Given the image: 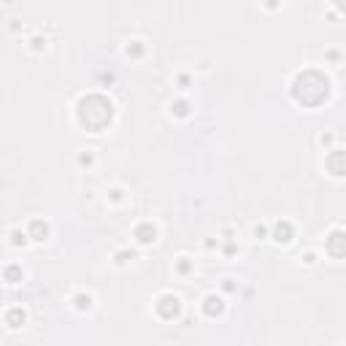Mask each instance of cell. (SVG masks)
Returning <instances> with one entry per match:
<instances>
[{
  "instance_id": "obj_1",
  "label": "cell",
  "mask_w": 346,
  "mask_h": 346,
  "mask_svg": "<svg viewBox=\"0 0 346 346\" xmlns=\"http://www.w3.org/2000/svg\"><path fill=\"white\" fill-rule=\"evenodd\" d=\"M76 116H78V122H82V128H86L90 132H100V130L108 128L111 119H114V106L103 95H86L78 100Z\"/></svg>"
},
{
  "instance_id": "obj_2",
  "label": "cell",
  "mask_w": 346,
  "mask_h": 346,
  "mask_svg": "<svg viewBox=\"0 0 346 346\" xmlns=\"http://www.w3.org/2000/svg\"><path fill=\"white\" fill-rule=\"evenodd\" d=\"M292 95H295V100L303 103V106H319L324 98H328V78H324L319 70H306L295 78Z\"/></svg>"
},
{
  "instance_id": "obj_3",
  "label": "cell",
  "mask_w": 346,
  "mask_h": 346,
  "mask_svg": "<svg viewBox=\"0 0 346 346\" xmlns=\"http://www.w3.org/2000/svg\"><path fill=\"white\" fill-rule=\"evenodd\" d=\"M178 311H182V303H178L176 295H162V298L157 300V314L162 316V319L178 316Z\"/></svg>"
},
{
  "instance_id": "obj_4",
  "label": "cell",
  "mask_w": 346,
  "mask_h": 346,
  "mask_svg": "<svg viewBox=\"0 0 346 346\" xmlns=\"http://www.w3.org/2000/svg\"><path fill=\"white\" fill-rule=\"evenodd\" d=\"M203 311H206V316H219L224 311V303H222V298H216V295H208L203 300Z\"/></svg>"
},
{
  "instance_id": "obj_5",
  "label": "cell",
  "mask_w": 346,
  "mask_h": 346,
  "mask_svg": "<svg viewBox=\"0 0 346 346\" xmlns=\"http://www.w3.org/2000/svg\"><path fill=\"white\" fill-rule=\"evenodd\" d=\"M136 238L141 244H154V238H157V230H154V224H149V222H144V224H138L136 228Z\"/></svg>"
},
{
  "instance_id": "obj_6",
  "label": "cell",
  "mask_w": 346,
  "mask_h": 346,
  "mask_svg": "<svg viewBox=\"0 0 346 346\" xmlns=\"http://www.w3.org/2000/svg\"><path fill=\"white\" fill-rule=\"evenodd\" d=\"M46 236H49V224L41 222V219H36V222L30 224V238L32 241H44Z\"/></svg>"
},
{
  "instance_id": "obj_7",
  "label": "cell",
  "mask_w": 346,
  "mask_h": 346,
  "mask_svg": "<svg viewBox=\"0 0 346 346\" xmlns=\"http://www.w3.org/2000/svg\"><path fill=\"white\" fill-rule=\"evenodd\" d=\"M6 322H8V328H22V324H24V311L22 308H8Z\"/></svg>"
},
{
  "instance_id": "obj_8",
  "label": "cell",
  "mask_w": 346,
  "mask_h": 346,
  "mask_svg": "<svg viewBox=\"0 0 346 346\" xmlns=\"http://www.w3.org/2000/svg\"><path fill=\"white\" fill-rule=\"evenodd\" d=\"M274 236H276V241H282V244L292 241V224H290V222H278Z\"/></svg>"
},
{
  "instance_id": "obj_9",
  "label": "cell",
  "mask_w": 346,
  "mask_h": 346,
  "mask_svg": "<svg viewBox=\"0 0 346 346\" xmlns=\"http://www.w3.org/2000/svg\"><path fill=\"white\" fill-rule=\"evenodd\" d=\"M3 278L11 284H19L22 282V268H19V265H8V268L3 270Z\"/></svg>"
},
{
  "instance_id": "obj_10",
  "label": "cell",
  "mask_w": 346,
  "mask_h": 346,
  "mask_svg": "<svg viewBox=\"0 0 346 346\" xmlns=\"http://www.w3.org/2000/svg\"><path fill=\"white\" fill-rule=\"evenodd\" d=\"M92 306V298L90 295H76V308L78 311H86Z\"/></svg>"
},
{
  "instance_id": "obj_11",
  "label": "cell",
  "mask_w": 346,
  "mask_h": 346,
  "mask_svg": "<svg viewBox=\"0 0 346 346\" xmlns=\"http://www.w3.org/2000/svg\"><path fill=\"white\" fill-rule=\"evenodd\" d=\"M341 232H336V236H332V241H330V252H332V254H336V257H341V246H338V244H341Z\"/></svg>"
},
{
  "instance_id": "obj_12",
  "label": "cell",
  "mask_w": 346,
  "mask_h": 346,
  "mask_svg": "<svg viewBox=\"0 0 346 346\" xmlns=\"http://www.w3.org/2000/svg\"><path fill=\"white\" fill-rule=\"evenodd\" d=\"M332 173H336V176H341L344 173V168H341V152H336V157H332Z\"/></svg>"
},
{
  "instance_id": "obj_13",
  "label": "cell",
  "mask_w": 346,
  "mask_h": 346,
  "mask_svg": "<svg viewBox=\"0 0 346 346\" xmlns=\"http://www.w3.org/2000/svg\"><path fill=\"white\" fill-rule=\"evenodd\" d=\"M24 241H28V236H22V232H19V230H14V232H11V244H14V246H22Z\"/></svg>"
},
{
  "instance_id": "obj_14",
  "label": "cell",
  "mask_w": 346,
  "mask_h": 346,
  "mask_svg": "<svg viewBox=\"0 0 346 346\" xmlns=\"http://www.w3.org/2000/svg\"><path fill=\"white\" fill-rule=\"evenodd\" d=\"M173 111H176V114H178V116H187V111H190V106H187V103H184V100H182V103H176V106H173Z\"/></svg>"
}]
</instances>
